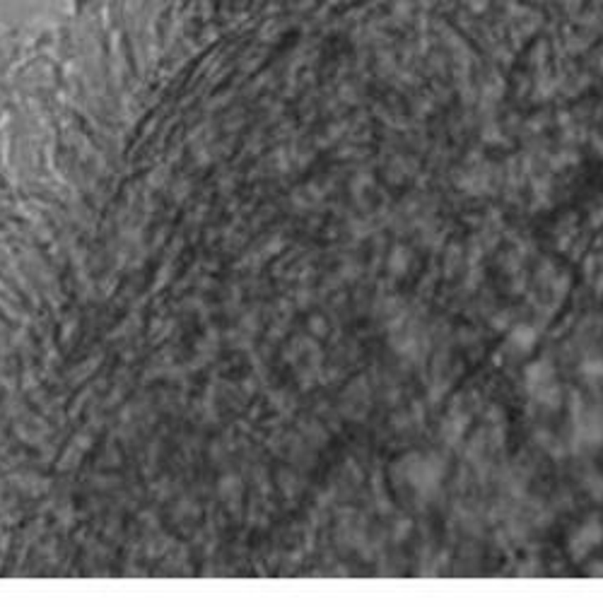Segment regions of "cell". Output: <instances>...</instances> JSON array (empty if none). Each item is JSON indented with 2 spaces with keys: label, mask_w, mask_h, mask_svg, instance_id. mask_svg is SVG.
<instances>
[{
  "label": "cell",
  "mask_w": 603,
  "mask_h": 607,
  "mask_svg": "<svg viewBox=\"0 0 603 607\" xmlns=\"http://www.w3.org/2000/svg\"><path fill=\"white\" fill-rule=\"evenodd\" d=\"M510 340L519 347V350L526 352V350H531L533 343H536V333H533L529 326H517V328L512 331Z\"/></svg>",
  "instance_id": "cell-2"
},
{
  "label": "cell",
  "mask_w": 603,
  "mask_h": 607,
  "mask_svg": "<svg viewBox=\"0 0 603 607\" xmlns=\"http://www.w3.org/2000/svg\"><path fill=\"white\" fill-rule=\"evenodd\" d=\"M552 366H550V362H536V364H531L529 366V371H526V378H529V383L533 385V388H545V385H548L550 381H552Z\"/></svg>",
  "instance_id": "cell-1"
},
{
  "label": "cell",
  "mask_w": 603,
  "mask_h": 607,
  "mask_svg": "<svg viewBox=\"0 0 603 607\" xmlns=\"http://www.w3.org/2000/svg\"><path fill=\"white\" fill-rule=\"evenodd\" d=\"M584 374L587 376H603V364H594V366H584Z\"/></svg>",
  "instance_id": "cell-3"
}]
</instances>
